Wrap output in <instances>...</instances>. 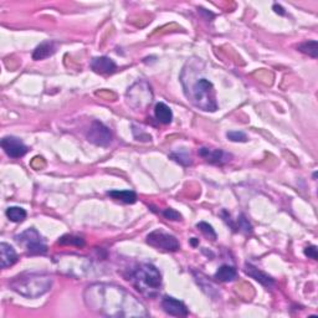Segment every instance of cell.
Here are the masks:
<instances>
[{"mask_svg": "<svg viewBox=\"0 0 318 318\" xmlns=\"http://www.w3.org/2000/svg\"><path fill=\"white\" fill-rule=\"evenodd\" d=\"M2 147L4 149L5 153L10 157V158H21L28 153L29 148L23 143L19 138L13 137V136H8L2 140Z\"/></svg>", "mask_w": 318, "mask_h": 318, "instance_id": "9", "label": "cell"}, {"mask_svg": "<svg viewBox=\"0 0 318 318\" xmlns=\"http://www.w3.org/2000/svg\"><path fill=\"white\" fill-rule=\"evenodd\" d=\"M15 240H17L19 245H21L28 252L33 253V255L47 252V245L45 242L44 237L34 228L25 230L21 234L17 235Z\"/></svg>", "mask_w": 318, "mask_h": 318, "instance_id": "6", "label": "cell"}, {"mask_svg": "<svg viewBox=\"0 0 318 318\" xmlns=\"http://www.w3.org/2000/svg\"><path fill=\"white\" fill-rule=\"evenodd\" d=\"M199 12L204 13V10H203V9H199ZM207 15H209V17H210V18H214V14H213V13H210V12H209V13H208V12H207Z\"/></svg>", "mask_w": 318, "mask_h": 318, "instance_id": "30", "label": "cell"}, {"mask_svg": "<svg viewBox=\"0 0 318 318\" xmlns=\"http://www.w3.org/2000/svg\"><path fill=\"white\" fill-rule=\"evenodd\" d=\"M127 280L135 286L136 290L149 298L157 296L162 287V275L159 270L152 264L136 265L130 270Z\"/></svg>", "mask_w": 318, "mask_h": 318, "instance_id": "2", "label": "cell"}, {"mask_svg": "<svg viewBox=\"0 0 318 318\" xmlns=\"http://www.w3.org/2000/svg\"><path fill=\"white\" fill-rule=\"evenodd\" d=\"M199 156L203 157L207 162L212 163V164H225L226 162H229L232 158L231 154L225 153L221 149H210V148H203L199 149Z\"/></svg>", "mask_w": 318, "mask_h": 318, "instance_id": "11", "label": "cell"}, {"mask_svg": "<svg viewBox=\"0 0 318 318\" xmlns=\"http://www.w3.org/2000/svg\"><path fill=\"white\" fill-rule=\"evenodd\" d=\"M163 215H164V218L168 219V220H173V221L181 220L180 214H179L177 210L172 209V208H168V209H164V212H163Z\"/></svg>", "mask_w": 318, "mask_h": 318, "instance_id": "26", "label": "cell"}, {"mask_svg": "<svg viewBox=\"0 0 318 318\" xmlns=\"http://www.w3.org/2000/svg\"><path fill=\"white\" fill-rule=\"evenodd\" d=\"M56 52V44L53 41H44L34 50L33 58L34 60H44L50 57Z\"/></svg>", "mask_w": 318, "mask_h": 318, "instance_id": "15", "label": "cell"}, {"mask_svg": "<svg viewBox=\"0 0 318 318\" xmlns=\"http://www.w3.org/2000/svg\"><path fill=\"white\" fill-rule=\"evenodd\" d=\"M7 218L13 223H21L25 220L26 212L20 207H10L7 209Z\"/></svg>", "mask_w": 318, "mask_h": 318, "instance_id": "19", "label": "cell"}, {"mask_svg": "<svg viewBox=\"0 0 318 318\" xmlns=\"http://www.w3.org/2000/svg\"><path fill=\"white\" fill-rule=\"evenodd\" d=\"M147 242L151 246L158 248V250L168 251V252H174L179 250V241L177 237L173 235L168 234V232L163 231V230H154L153 232L147 236Z\"/></svg>", "mask_w": 318, "mask_h": 318, "instance_id": "7", "label": "cell"}, {"mask_svg": "<svg viewBox=\"0 0 318 318\" xmlns=\"http://www.w3.org/2000/svg\"><path fill=\"white\" fill-rule=\"evenodd\" d=\"M52 277L46 274H21L9 282L10 288L26 298H37L49 292Z\"/></svg>", "mask_w": 318, "mask_h": 318, "instance_id": "3", "label": "cell"}, {"mask_svg": "<svg viewBox=\"0 0 318 318\" xmlns=\"http://www.w3.org/2000/svg\"><path fill=\"white\" fill-rule=\"evenodd\" d=\"M154 116H156L157 121L163 124H169L173 119V112L165 103L159 102L154 107Z\"/></svg>", "mask_w": 318, "mask_h": 318, "instance_id": "17", "label": "cell"}, {"mask_svg": "<svg viewBox=\"0 0 318 318\" xmlns=\"http://www.w3.org/2000/svg\"><path fill=\"white\" fill-rule=\"evenodd\" d=\"M91 69L97 74L111 75L117 70V65L112 58L107 57V56H101V57L92 58Z\"/></svg>", "mask_w": 318, "mask_h": 318, "instance_id": "12", "label": "cell"}, {"mask_svg": "<svg viewBox=\"0 0 318 318\" xmlns=\"http://www.w3.org/2000/svg\"><path fill=\"white\" fill-rule=\"evenodd\" d=\"M162 308L164 309L165 313H168L169 316L186 317L189 314L188 307H186L181 301H179L174 297H170V296H164V297H163Z\"/></svg>", "mask_w": 318, "mask_h": 318, "instance_id": "10", "label": "cell"}, {"mask_svg": "<svg viewBox=\"0 0 318 318\" xmlns=\"http://www.w3.org/2000/svg\"><path fill=\"white\" fill-rule=\"evenodd\" d=\"M197 228L199 229L200 231L203 232V234L207 235V236L209 237V239L216 240V232H215V230L213 229V226L210 225V224L204 223V221H202V223L197 224Z\"/></svg>", "mask_w": 318, "mask_h": 318, "instance_id": "22", "label": "cell"}, {"mask_svg": "<svg viewBox=\"0 0 318 318\" xmlns=\"http://www.w3.org/2000/svg\"><path fill=\"white\" fill-rule=\"evenodd\" d=\"M237 225H239V230H242L246 234H251L252 232V226H251V224L248 223V220L242 214L237 218Z\"/></svg>", "mask_w": 318, "mask_h": 318, "instance_id": "25", "label": "cell"}, {"mask_svg": "<svg viewBox=\"0 0 318 318\" xmlns=\"http://www.w3.org/2000/svg\"><path fill=\"white\" fill-rule=\"evenodd\" d=\"M85 303L91 311L107 317H147L146 307L123 287L95 283L85 291Z\"/></svg>", "mask_w": 318, "mask_h": 318, "instance_id": "1", "label": "cell"}, {"mask_svg": "<svg viewBox=\"0 0 318 318\" xmlns=\"http://www.w3.org/2000/svg\"><path fill=\"white\" fill-rule=\"evenodd\" d=\"M107 195L114 200H119L125 204H135L137 202V194L133 190H109L107 192Z\"/></svg>", "mask_w": 318, "mask_h": 318, "instance_id": "18", "label": "cell"}, {"mask_svg": "<svg viewBox=\"0 0 318 318\" xmlns=\"http://www.w3.org/2000/svg\"><path fill=\"white\" fill-rule=\"evenodd\" d=\"M316 178H317V172L313 173V179H316Z\"/></svg>", "mask_w": 318, "mask_h": 318, "instance_id": "31", "label": "cell"}, {"mask_svg": "<svg viewBox=\"0 0 318 318\" xmlns=\"http://www.w3.org/2000/svg\"><path fill=\"white\" fill-rule=\"evenodd\" d=\"M304 255L307 258L312 259V260H317L318 259V253H317V246L314 245H311V246H307L304 248Z\"/></svg>", "mask_w": 318, "mask_h": 318, "instance_id": "27", "label": "cell"}, {"mask_svg": "<svg viewBox=\"0 0 318 318\" xmlns=\"http://www.w3.org/2000/svg\"><path fill=\"white\" fill-rule=\"evenodd\" d=\"M0 260H2V267L7 269L14 265L18 261V255L15 252L14 247L10 246L7 242H2L0 244Z\"/></svg>", "mask_w": 318, "mask_h": 318, "instance_id": "14", "label": "cell"}, {"mask_svg": "<svg viewBox=\"0 0 318 318\" xmlns=\"http://www.w3.org/2000/svg\"><path fill=\"white\" fill-rule=\"evenodd\" d=\"M86 137L90 143L95 144L97 147H103V148L108 147L112 143V140H113V135H112L111 130L100 121L92 122Z\"/></svg>", "mask_w": 318, "mask_h": 318, "instance_id": "8", "label": "cell"}, {"mask_svg": "<svg viewBox=\"0 0 318 318\" xmlns=\"http://www.w3.org/2000/svg\"><path fill=\"white\" fill-rule=\"evenodd\" d=\"M190 242H192V245H193V246H197V244H198V240H197V237H193V239L190 240Z\"/></svg>", "mask_w": 318, "mask_h": 318, "instance_id": "29", "label": "cell"}, {"mask_svg": "<svg viewBox=\"0 0 318 318\" xmlns=\"http://www.w3.org/2000/svg\"><path fill=\"white\" fill-rule=\"evenodd\" d=\"M153 100V92L148 82L138 81L127 92V102L135 109H144L151 105Z\"/></svg>", "mask_w": 318, "mask_h": 318, "instance_id": "5", "label": "cell"}, {"mask_svg": "<svg viewBox=\"0 0 318 318\" xmlns=\"http://www.w3.org/2000/svg\"><path fill=\"white\" fill-rule=\"evenodd\" d=\"M298 51L306 55L311 56V57L316 58L318 56V42L316 40H311V41H304L297 46Z\"/></svg>", "mask_w": 318, "mask_h": 318, "instance_id": "20", "label": "cell"}, {"mask_svg": "<svg viewBox=\"0 0 318 318\" xmlns=\"http://www.w3.org/2000/svg\"><path fill=\"white\" fill-rule=\"evenodd\" d=\"M185 95L194 106L203 111L215 112L218 109L213 84L204 77L198 79L194 84H192L190 90L185 91Z\"/></svg>", "mask_w": 318, "mask_h": 318, "instance_id": "4", "label": "cell"}, {"mask_svg": "<svg viewBox=\"0 0 318 318\" xmlns=\"http://www.w3.org/2000/svg\"><path fill=\"white\" fill-rule=\"evenodd\" d=\"M272 8H274V10H275V13H276V14H280V15H285L286 14L285 9H283L281 5L274 4V7H272Z\"/></svg>", "mask_w": 318, "mask_h": 318, "instance_id": "28", "label": "cell"}, {"mask_svg": "<svg viewBox=\"0 0 318 318\" xmlns=\"http://www.w3.org/2000/svg\"><path fill=\"white\" fill-rule=\"evenodd\" d=\"M60 245H74V246L82 247L85 245V240L80 236H74V235H63L58 240Z\"/></svg>", "mask_w": 318, "mask_h": 318, "instance_id": "21", "label": "cell"}, {"mask_svg": "<svg viewBox=\"0 0 318 318\" xmlns=\"http://www.w3.org/2000/svg\"><path fill=\"white\" fill-rule=\"evenodd\" d=\"M226 137L231 142H241V143L247 142V136L241 131H230V132L226 133Z\"/></svg>", "mask_w": 318, "mask_h": 318, "instance_id": "23", "label": "cell"}, {"mask_svg": "<svg viewBox=\"0 0 318 318\" xmlns=\"http://www.w3.org/2000/svg\"><path fill=\"white\" fill-rule=\"evenodd\" d=\"M170 158H172L173 160H175V162L180 163L181 165H189L193 163V160H192V158L188 156V154L179 153V152H175V153L170 154Z\"/></svg>", "mask_w": 318, "mask_h": 318, "instance_id": "24", "label": "cell"}, {"mask_svg": "<svg viewBox=\"0 0 318 318\" xmlns=\"http://www.w3.org/2000/svg\"><path fill=\"white\" fill-rule=\"evenodd\" d=\"M244 270H245V272H246L247 276H250L251 279H253L255 281L260 282L261 285L265 286V287L271 288L275 286V280L272 279L271 276H269V275L265 274L264 271H261V270H259L258 267L251 265V264H248V263L245 264Z\"/></svg>", "mask_w": 318, "mask_h": 318, "instance_id": "13", "label": "cell"}, {"mask_svg": "<svg viewBox=\"0 0 318 318\" xmlns=\"http://www.w3.org/2000/svg\"><path fill=\"white\" fill-rule=\"evenodd\" d=\"M237 276V271L234 266L223 265L218 269L214 275V279L219 282H230L234 281Z\"/></svg>", "mask_w": 318, "mask_h": 318, "instance_id": "16", "label": "cell"}]
</instances>
